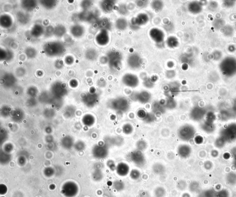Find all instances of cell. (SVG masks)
<instances>
[{
  "label": "cell",
  "mask_w": 236,
  "mask_h": 197,
  "mask_svg": "<svg viewBox=\"0 0 236 197\" xmlns=\"http://www.w3.org/2000/svg\"><path fill=\"white\" fill-rule=\"evenodd\" d=\"M131 160L138 167H142L145 163V158L141 151H135L131 153Z\"/></svg>",
  "instance_id": "cell-2"
},
{
  "label": "cell",
  "mask_w": 236,
  "mask_h": 197,
  "mask_svg": "<svg viewBox=\"0 0 236 197\" xmlns=\"http://www.w3.org/2000/svg\"><path fill=\"white\" fill-rule=\"evenodd\" d=\"M204 197H215L216 196V194L212 190H209L204 193Z\"/></svg>",
  "instance_id": "cell-25"
},
{
  "label": "cell",
  "mask_w": 236,
  "mask_h": 197,
  "mask_svg": "<svg viewBox=\"0 0 236 197\" xmlns=\"http://www.w3.org/2000/svg\"><path fill=\"white\" fill-rule=\"evenodd\" d=\"M116 26L118 29L121 30H124L127 27V22L125 19H120L116 22Z\"/></svg>",
  "instance_id": "cell-15"
},
{
  "label": "cell",
  "mask_w": 236,
  "mask_h": 197,
  "mask_svg": "<svg viewBox=\"0 0 236 197\" xmlns=\"http://www.w3.org/2000/svg\"><path fill=\"white\" fill-rule=\"evenodd\" d=\"M113 2L114 1H106V3H104V7H105V9L106 11L110 12L113 9V8L114 7V3Z\"/></svg>",
  "instance_id": "cell-19"
},
{
  "label": "cell",
  "mask_w": 236,
  "mask_h": 197,
  "mask_svg": "<svg viewBox=\"0 0 236 197\" xmlns=\"http://www.w3.org/2000/svg\"><path fill=\"white\" fill-rule=\"evenodd\" d=\"M140 197H149V194L146 191H143L141 193Z\"/></svg>",
  "instance_id": "cell-29"
},
{
  "label": "cell",
  "mask_w": 236,
  "mask_h": 197,
  "mask_svg": "<svg viewBox=\"0 0 236 197\" xmlns=\"http://www.w3.org/2000/svg\"><path fill=\"white\" fill-rule=\"evenodd\" d=\"M129 167L125 163H120L117 165L116 171L117 173L121 176H126L129 172Z\"/></svg>",
  "instance_id": "cell-7"
},
{
  "label": "cell",
  "mask_w": 236,
  "mask_h": 197,
  "mask_svg": "<svg viewBox=\"0 0 236 197\" xmlns=\"http://www.w3.org/2000/svg\"><path fill=\"white\" fill-rule=\"evenodd\" d=\"M137 147H138V150L140 151L144 150L146 149L147 144L145 141H138L137 144Z\"/></svg>",
  "instance_id": "cell-23"
},
{
  "label": "cell",
  "mask_w": 236,
  "mask_h": 197,
  "mask_svg": "<svg viewBox=\"0 0 236 197\" xmlns=\"http://www.w3.org/2000/svg\"><path fill=\"white\" fill-rule=\"evenodd\" d=\"M108 150L105 146H98L95 151V156L99 159L106 158L108 155Z\"/></svg>",
  "instance_id": "cell-8"
},
{
  "label": "cell",
  "mask_w": 236,
  "mask_h": 197,
  "mask_svg": "<svg viewBox=\"0 0 236 197\" xmlns=\"http://www.w3.org/2000/svg\"><path fill=\"white\" fill-rule=\"evenodd\" d=\"M177 153L181 158H186L189 154V148L185 145L179 146L177 149Z\"/></svg>",
  "instance_id": "cell-13"
},
{
  "label": "cell",
  "mask_w": 236,
  "mask_h": 197,
  "mask_svg": "<svg viewBox=\"0 0 236 197\" xmlns=\"http://www.w3.org/2000/svg\"><path fill=\"white\" fill-rule=\"evenodd\" d=\"M155 194L156 197H164L166 195L165 190L162 187H158L155 190Z\"/></svg>",
  "instance_id": "cell-17"
},
{
  "label": "cell",
  "mask_w": 236,
  "mask_h": 197,
  "mask_svg": "<svg viewBox=\"0 0 236 197\" xmlns=\"http://www.w3.org/2000/svg\"><path fill=\"white\" fill-rule=\"evenodd\" d=\"M113 108L120 112H125L128 110L129 104L126 99L124 98H118L115 99L112 103Z\"/></svg>",
  "instance_id": "cell-1"
},
{
  "label": "cell",
  "mask_w": 236,
  "mask_h": 197,
  "mask_svg": "<svg viewBox=\"0 0 236 197\" xmlns=\"http://www.w3.org/2000/svg\"><path fill=\"white\" fill-rule=\"evenodd\" d=\"M217 197H228V193L225 190H222L216 194Z\"/></svg>",
  "instance_id": "cell-26"
},
{
  "label": "cell",
  "mask_w": 236,
  "mask_h": 197,
  "mask_svg": "<svg viewBox=\"0 0 236 197\" xmlns=\"http://www.w3.org/2000/svg\"><path fill=\"white\" fill-rule=\"evenodd\" d=\"M137 115L138 117L145 122H152L154 119V117L152 114L148 113L143 109L139 110L138 111Z\"/></svg>",
  "instance_id": "cell-6"
},
{
  "label": "cell",
  "mask_w": 236,
  "mask_h": 197,
  "mask_svg": "<svg viewBox=\"0 0 236 197\" xmlns=\"http://www.w3.org/2000/svg\"><path fill=\"white\" fill-rule=\"evenodd\" d=\"M130 177L132 179L137 180L140 177V173L138 170L134 169L132 170L130 172Z\"/></svg>",
  "instance_id": "cell-18"
},
{
  "label": "cell",
  "mask_w": 236,
  "mask_h": 197,
  "mask_svg": "<svg viewBox=\"0 0 236 197\" xmlns=\"http://www.w3.org/2000/svg\"><path fill=\"white\" fill-rule=\"evenodd\" d=\"M153 8L156 10H160L163 7V3L161 1H155L152 3Z\"/></svg>",
  "instance_id": "cell-24"
},
{
  "label": "cell",
  "mask_w": 236,
  "mask_h": 197,
  "mask_svg": "<svg viewBox=\"0 0 236 197\" xmlns=\"http://www.w3.org/2000/svg\"><path fill=\"white\" fill-rule=\"evenodd\" d=\"M123 132L126 134H130L133 131V128L131 125V124L129 123H127V124H125L123 127Z\"/></svg>",
  "instance_id": "cell-20"
},
{
  "label": "cell",
  "mask_w": 236,
  "mask_h": 197,
  "mask_svg": "<svg viewBox=\"0 0 236 197\" xmlns=\"http://www.w3.org/2000/svg\"><path fill=\"white\" fill-rule=\"evenodd\" d=\"M166 104V106H167V108L170 109H173L174 108H175L176 105V102L174 100V99H172V98L169 99H168Z\"/></svg>",
  "instance_id": "cell-21"
},
{
  "label": "cell",
  "mask_w": 236,
  "mask_h": 197,
  "mask_svg": "<svg viewBox=\"0 0 236 197\" xmlns=\"http://www.w3.org/2000/svg\"><path fill=\"white\" fill-rule=\"evenodd\" d=\"M119 12L121 13V14H125L126 12H127V9H126V7L125 6H121L120 7V9H119Z\"/></svg>",
  "instance_id": "cell-28"
},
{
  "label": "cell",
  "mask_w": 236,
  "mask_h": 197,
  "mask_svg": "<svg viewBox=\"0 0 236 197\" xmlns=\"http://www.w3.org/2000/svg\"><path fill=\"white\" fill-rule=\"evenodd\" d=\"M149 18L146 15L140 14L137 18L135 19L134 21H132V25H135L136 26L137 25H143L144 24H146Z\"/></svg>",
  "instance_id": "cell-9"
},
{
  "label": "cell",
  "mask_w": 236,
  "mask_h": 197,
  "mask_svg": "<svg viewBox=\"0 0 236 197\" xmlns=\"http://www.w3.org/2000/svg\"><path fill=\"white\" fill-rule=\"evenodd\" d=\"M108 167H109V168H110L112 170H116L117 166H116L115 163L112 160H110L109 161H108Z\"/></svg>",
  "instance_id": "cell-27"
},
{
  "label": "cell",
  "mask_w": 236,
  "mask_h": 197,
  "mask_svg": "<svg viewBox=\"0 0 236 197\" xmlns=\"http://www.w3.org/2000/svg\"><path fill=\"white\" fill-rule=\"evenodd\" d=\"M150 36L154 41L157 43L162 42L164 38L163 33L160 30L156 28L153 29L150 31Z\"/></svg>",
  "instance_id": "cell-5"
},
{
  "label": "cell",
  "mask_w": 236,
  "mask_h": 197,
  "mask_svg": "<svg viewBox=\"0 0 236 197\" xmlns=\"http://www.w3.org/2000/svg\"><path fill=\"white\" fill-rule=\"evenodd\" d=\"M168 44L169 47H175L177 44V40L174 37H170L168 40Z\"/></svg>",
  "instance_id": "cell-22"
},
{
  "label": "cell",
  "mask_w": 236,
  "mask_h": 197,
  "mask_svg": "<svg viewBox=\"0 0 236 197\" xmlns=\"http://www.w3.org/2000/svg\"><path fill=\"white\" fill-rule=\"evenodd\" d=\"M122 81L124 84L130 87H136L139 84L138 77L133 74H126L123 78Z\"/></svg>",
  "instance_id": "cell-3"
},
{
  "label": "cell",
  "mask_w": 236,
  "mask_h": 197,
  "mask_svg": "<svg viewBox=\"0 0 236 197\" xmlns=\"http://www.w3.org/2000/svg\"><path fill=\"white\" fill-rule=\"evenodd\" d=\"M113 187L118 191H120L123 190L125 188L124 183L119 180H115L113 183Z\"/></svg>",
  "instance_id": "cell-16"
},
{
  "label": "cell",
  "mask_w": 236,
  "mask_h": 197,
  "mask_svg": "<svg viewBox=\"0 0 236 197\" xmlns=\"http://www.w3.org/2000/svg\"><path fill=\"white\" fill-rule=\"evenodd\" d=\"M142 63V59L137 54H132L129 57L128 59L129 66L132 68H139L141 66Z\"/></svg>",
  "instance_id": "cell-4"
},
{
  "label": "cell",
  "mask_w": 236,
  "mask_h": 197,
  "mask_svg": "<svg viewBox=\"0 0 236 197\" xmlns=\"http://www.w3.org/2000/svg\"><path fill=\"white\" fill-rule=\"evenodd\" d=\"M182 197H191V196H189V195L188 194L185 193V194H184L183 195Z\"/></svg>",
  "instance_id": "cell-30"
},
{
  "label": "cell",
  "mask_w": 236,
  "mask_h": 197,
  "mask_svg": "<svg viewBox=\"0 0 236 197\" xmlns=\"http://www.w3.org/2000/svg\"><path fill=\"white\" fill-rule=\"evenodd\" d=\"M164 104L161 102L154 103L153 105V111L155 112L156 114H160V115L164 113V112L165 111Z\"/></svg>",
  "instance_id": "cell-10"
},
{
  "label": "cell",
  "mask_w": 236,
  "mask_h": 197,
  "mask_svg": "<svg viewBox=\"0 0 236 197\" xmlns=\"http://www.w3.org/2000/svg\"><path fill=\"white\" fill-rule=\"evenodd\" d=\"M151 98L150 94L147 91H143L138 94L137 96V99L142 103H147Z\"/></svg>",
  "instance_id": "cell-11"
},
{
  "label": "cell",
  "mask_w": 236,
  "mask_h": 197,
  "mask_svg": "<svg viewBox=\"0 0 236 197\" xmlns=\"http://www.w3.org/2000/svg\"><path fill=\"white\" fill-rule=\"evenodd\" d=\"M153 170L156 174H161L164 172V166L160 164H156L153 167Z\"/></svg>",
  "instance_id": "cell-14"
},
{
  "label": "cell",
  "mask_w": 236,
  "mask_h": 197,
  "mask_svg": "<svg viewBox=\"0 0 236 197\" xmlns=\"http://www.w3.org/2000/svg\"><path fill=\"white\" fill-rule=\"evenodd\" d=\"M120 61V54L116 52L112 53L110 58V62L111 65L113 67H116L119 66V64Z\"/></svg>",
  "instance_id": "cell-12"
}]
</instances>
